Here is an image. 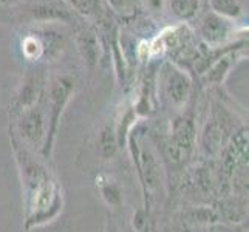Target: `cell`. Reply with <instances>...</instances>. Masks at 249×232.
<instances>
[{
	"label": "cell",
	"instance_id": "16",
	"mask_svg": "<svg viewBox=\"0 0 249 232\" xmlns=\"http://www.w3.org/2000/svg\"><path fill=\"white\" fill-rule=\"evenodd\" d=\"M22 53L28 61H39L45 54L44 42L36 36H27L22 42Z\"/></svg>",
	"mask_w": 249,
	"mask_h": 232
},
{
	"label": "cell",
	"instance_id": "14",
	"mask_svg": "<svg viewBox=\"0 0 249 232\" xmlns=\"http://www.w3.org/2000/svg\"><path fill=\"white\" fill-rule=\"evenodd\" d=\"M212 13H215L225 19H235L242 14V6L238 0H209Z\"/></svg>",
	"mask_w": 249,
	"mask_h": 232
},
{
	"label": "cell",
	"instance_id": "12",
	"mask_svg": "<svg viewBox=\"0 0 249 232\" xmlns=\"http://www.w3.org/2000/svg\"><path fill=\"white\" fill-rule=\"evenodd\" d=\"M98 187H99V194L102 196V200H104L108 206H111V208H118V206L123 204V192L116 181H113V179H110V178L102 179V177H101L98 181Z\"/></svg>",
	"mask_w": 249,
	"mask_h": 232
},
{
	"label": "cell",
	"instance_id": "18",
	"mask_svg": "<svg viewBox=\"0 0 249 232\" xmlns=\"http://www.w3.org/2000/svg\"><path fill=\"white\" fill-rule=\"evenodd\" d=\"M106 232H121V231H119V228H118V225H116V223L113 221V218H108Z\"/></svg>",
	"mask_w": 249,
	"mask_h": 232
},
{
	"label": "cell",
	"instance_id": "10",
	"mask_svg": "<svg viewBox=\"0 0 249 232\" xmlns=\"http://www.w3.org/2000/svg\"><path fill=\"white\" fill-rule=\"evenodd\" d=\"M235 65V54L232 51H225V54L218 56L215 61L212 62V65L206 70L204 74V82L211 84H223L226 79V76L229 74L231 68Z\"/></svg>",
	"mask_w": 249,
	"mask_h": 232
},
{
	"label": "cell",
	"instance_id": "9",
	"mask_svg": "<svg viewBox=\"0 0 249 232\" xmlns=\"http://www.w3.org/2000/svg\"><path fill=\"white\" fill-rule=\"evenodd\" d=\"M76 44H78L79 53L84 59L85 65L90 70H93L99 62V42L96 34L91 30H82L76 36Z\"/></svg>",
	"mask_w": 249,
	"mask_h": 232
},
{
	"label": "cell",
	"instance_id": "3",
	"mask_svg": "<svg viewBox=\"0 0 249 232\" xmlns=\"http://www.w3.org/2000/svg\"><path fill=\"white\" fill-rule=\"evenodd\" d=\"M17 123L11 127L16 138L33 152H40L47 138V116L39 104L17 113Z\"/></svg>",
	"mask_w": 249,
	"mask_h": 232
},
{
	"label": "cell",
	"instance_id": "6",
	"mask_svg": "<svg viewBox=\"0 0 249 232\" xmlns=\"http://www.w3.org/2000/svg\"><path fill=\"white\" fill-rule=\"evenodd\" d=\"M231 33H232V25H231L229 19H225V17L212 11L203 17L200 25V36L208 47H221L231 37Z\"/></svg>",
	"mask_w": 249,
	"mask_h": 232
},
{
	"label": "cell",
	"instance_id": "4",
	"mask_svg": "<svg viewBox=\"0 0 249 232\" xmlns=\"http://www.w3.org/2000/svg\"><path fill=\"white\" fill-rule=\"evenodd\" d=\"M196 145V127L192 118L178 116L174 119L167 141V155L175 164L183 162L191 157Z\"/></svg>",
	"mask_w": 249,
	"mask_h": 232
},
{
	"label": "cell",
	"instance_id": "15",
	"mask_svg": "<svg viewBox=\"0 0 249 232\" xmlns=\"http://www.w3.org/2000/svg\"><path fill=\"white\" fill-rule=\"evenodd\" d=\"M71 10L87 17H96L102 13L101 0H65Z\"/></svg>",
	"mask_w": 249,
	"mask_h": 232
},
{
	"label": "cell",
	"instance_id": "5",
	"mask_svg": "<svg viewBox=\"0 0 249 232\" xmlns=\"http://www.w3.org/2000/svg\"><path fill=\"white\" fill-rule=\"evenodd\" d=\"M162 87L170 104L175 107H183L192 90V81L189 74L174 64H166L162 68Z\"/></svg>",
	"mask_w": 249,
	"mask_h": 232
},
{
	"label": "cell",
	"instance_id": "13",
	"mask_svg": "<svg viewBox=\"0 0 249 232\" xmlns=\"http://www.w3.org/2000/svg\"><path fill=\"white\" fill-rule=\"evenodd\" d=\"M170 11L181 20L192 19L200 8V0H169Z\"/></svg>",
	"mask_w": 249,
	"mask_h": 232
},
{
	"label": "cell",
	"instance_id": "1",
	"mask_svg": "<svg viewBox=\"0 0 249 232\" xmlns=\"http://www.w3.org/2000/svg\"><path fill=\"white\" fill-rule=\"evenodd\" d=\"M10 143L17 169H19L23 203V228L31 231L54 221L64 209V192L56 175L48 169L44 158L16 138L10 128Z\"/></svg>",
	"mask_w": 249,
	"mask_h": 232
},
{
	"label": "cell",
	"instance_id": "17",
	"mask_svg": "<svg viewBox=\"0 0 249 232\" xmlns=\"http://www.w3.org/2000/svg\"><path fill=\"white\" fill-rule=\"evenodd\" d=\"M108 6L121 17L135 14V0H107Z\"/></svg>",
	"mask_w": 249,
	"mask_h": 232
},
{
	"label": "cell",
	"instance_id": "8",
	"mask_svg": "<svg viewBox=\"0 0 249 232\" xmlns=\"http://www.w3.org/2000/svg\"><path fill=\"white\" fill-rule=\"evenodd\" d=\"M70 6H65L59 2H44L37 3L33 6L31 17L36 20L42 22H53V20H61V22H70L73 13L70 11Z\"/></svg>",
	"mask_w": 249,
	"mask_h": 232
},
{
	"label": "cell",
	"instance_id": "7",
	"mask_svg": "<svg viewBox=\"0 0 249 232\" xmlns=\"http://www.w3.org/2000/svg\"><path fill=\"white\" fill-rule=\"evenodd\" d=\"M42 91H44V79H42V76L37 73L27 76L13 101L11 113L17 115L25 108L36 106Z\"/></svg>",
	"mask_w": 249,
	"mask_h": 232
},
{
	"label": "cell",
	"instance_id": "2",
	"mask_svg": "<svg viewBox=\"0 0 249 232\" xmlns=\"http://www.w3.org/2000/svg\"><path fill=\"white\" fill-rule=\"evenodd\" d=\"M74 93V81L68 76L57 77V79L51 84L48 91V110H47V138L40 149V157L44 160H50L51 153L54 150V143L59 130V123L64 110L71 99Z\"/></svg>",
	"mask_w": 249,
	"mask_h": 232
},
{
	"label": "cell",
	"instance_id": "11",
	"mask_svg": "<svg viewBox=\"0 0 249 232\" xmlns=\"http://www.w3.org/2000/svg\"><path fill=\"white\" fill-rule=\"evenodd\" d=\"M118 147H119V144H118L116 128L110 125L102 128V132L99 133V138H98V153L104 160H108L116 153Z\"/></svg>",
	"mask_w": 249,
	"mask_h": 232
}]
</instances>
